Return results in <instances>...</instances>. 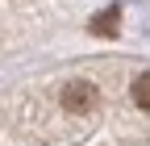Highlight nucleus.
<instances>
[{"label":"nucleus","instance_id":"nucleus-3","mask_svg":"<svg viewBox=\"0 0 150 146\" xmlns=\"http://www.w3.org/2000/svg\"><path fill=\"white\" fill-rule=\"evenodd\" d=\"M117 9H108V13H100L96 21H92V33H117Z\"/></svg>","mask_w":150,"mask_h":146},{"label":"nucleus","instance_id":"nucleus-1","mask_svg":"<svg viewBox=\"0 0 150 146\" xmlns=\"http://www.w3.org/2000/svg\"><path fill=\"white\" fill-rule=\"evenodd\" d=\"M59 100H63V108L71 117H88V113H96V104H100V88L92 79H71Z\"/></svg>","mask_w":150,"mask_h":146},{"label":"nucleus","instance_id":"nucleus-2","mask_svg":"<svg viewBox=\"0 0 150 146\" xmlns=\"http://www.w3.org/2000/svg\"><path fill=\"white\" fill-rule=\"evenodd\" d=\"M134 104L142 108V113H150V71L134 79Z\"/></svg>","mask_w":150,"mask_h":146}]
</instances>
